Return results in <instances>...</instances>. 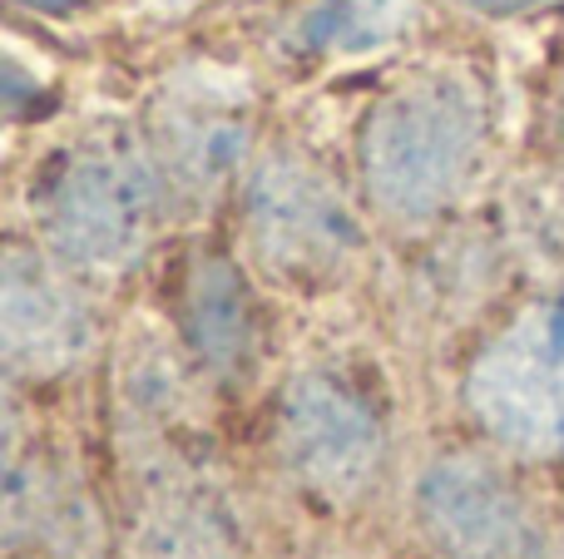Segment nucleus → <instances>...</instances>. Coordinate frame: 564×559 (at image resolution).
<instances>
[{
  "label": "nucleus",
  "instance_id": "obj_9",
  "mask_svg": "<svg viewBox=\"0 0 564 559\" xmlns=\"http://www.w3.org/2000/svg\"><path fill=\"white\" fill-rule=\"evenodd\" d=\"M178 337L208 376L243 382L263 357V307L243 257L204 248L178 283Z\"/></svg>",
  "mask_w": 564,
  "mask_h": 559
},
{
  "label": "nucleus",
  "instance_id": "obj_11",
  "mask_svg": "<svg viewBox=\"0 0 564 559\" xmlns=\"http://www.w3.org/2000/svg\"><path fill=\"white\" fill-rule=\"evenodd\" d=\"M218 505L204 491H164L139 515L134 550L139 559H234Z\"/></svg>",
  "mask_w": 564,
  "mask_h": 559
},
{
  "label": "nucleus",
  "instance_id": "obj_7",
  "mask_svg": "<svg viewBox=\"0 0 564 559\" xmlns=\"http://www.w3.org/2000/svg\"><path fill=\"white\" fill-rule=\"evenodd\" d=\"M99 347V317L85 277L40 243L10 238L0 257V352L10 376L55 382Z\"/></svg>",
  "mask_w": 564,
  "mask_h": 559
},
{
  "label": "nucleus",
  "instance_id": "obj_5",
  "mask_svg": "<svg viewBox=\"0 0 564 559\" xmlns=\"http://www.w3.org/2000/svg\"><path fill=\"white\" fill-rule=\"evenodd\" d=\"M278 456L312 501H367L391 456L387 406L347 366H302L278 396Z\"/></svg>",
  "mask_w": 564,
  "mask_h": 559
},
{
  "label": "nucleus",
  "instance_id": "obj_4",
  "mask_svg": "<svg viewBox=\"0 0 564 559\" xmlns=\"http://www.w3.org/2000/svg\"><path fill=\"white\" fill-rule=\"evenodd\" d=\"M460 412L516 465L564 461V297L520 303L460 372Z\"/></svg>",
  "mask_w": 564,
  "mask_h": 559
},
{
  "label": "nucleus",
  "instance_id": "obj_3",
  "mask_svg": "<svg viewBox=\"0 0 564 559\" xmlns=\"http://www.w3.org/2000/svg\"><path fill=\"white\" fill-rule=\"evenodd\" d=\"M367 204L312 149H258L238 184V238L248 267L288 293H327L367 253Z\"/></svg>",
  "mask_w": 564,
  "mask_h": 559
},
{
  "label": "nucleus",
  "instance_id": "obj_2",
  "mask_svg": "<svg viewBox=\"0 0 564 559\" xmlns=\"http://www.w3.org/2000/svg\"><path fill=\"white\" fill-rule=\"evenodd\" d=\"M30 213L50 257L85 283H115L149 257L174 194L134 119H95L40 164Z\"/></svg>",
  "mask_w": 564,
  "mask_h": 559
},
{
  "label": "nucleus",
  "instance_id": "obj_13",
  "mask_svg": "<svg viewBox=\"0 0 564 559\" xmlns=\"http://www.w3.org/2000/svg\"><path fill=\"white\" fill-rule=\"evenodd\" d=\"M15 6H30V10H45V15H59V10H75L79 0H15Z\"/></svg>",
  "mask_w": 564,
  "mask_h": 559
},
{
  "label": "nucleus",
  "instance_id": "obj_6",
  "mask_svg": "<svg viewBox=\"0 0 564 559\" xmlns=\"http://www.w3.org/2000/svg\"><path fill=\"white\" fill-rule=\"evenodd\" d=\"M159 174L174 208H208L224 194H238L248 164L258 158V109L243 79L224 69H178L149 95L144 119Z\"/></svg>",
  "mask_w": 564,
  "mask_h": 559
},
{
  "label": "nucleus",
  "instance_id": "obj_1",
  "mask_svg": "<svg viewBox=\"0 0 564 559\" xmlns=\"http://www.w3.org/2000/svg\"><path fill=\"white\" fill-rule=\"evenodd\" d=\"M496 149V89L470 59H421L371 95L351 129V184L391 233L441 228Z\"/></svg>",
  "mask_w": 564,
  "mask_h": 559
},
{
  "label": "nucleus",
  "instance_id": "obj_12",
  "mask_svg": "<svg viewBox=\"0 0 564 559\" xmlns=\"http://www.w3.org/2000/svg\"><path fill=\"white\" fill-rule=\"evenodd\" d=\"M456 6L480 20H540L564 10V0H456Z\"/></svg>",
  "mask_w": 564,
  "mask_h": 559
},
{
  "label": "nucleus",
  "instance_id": "obj_10",
  "mask_svg": "<svg viewBox=\"0 0 564 559\" xmlns=\"http://www.w3.org/2000/svg\"><path fill=\"white\" fill-rule=\"evenodd\" d=\"M411 20H416V0H312L292 15L282 45L302 65L361 59L401 40Z\"/></svg>",
  "mask_w": 564,
  "mask_h": 559
},
{
  "label": "nucleus",
  "instance_id": "obj_8",
  "mask_svg": "<svg viewBox=\"0 0 564 559\" xmlns=\"http://www.w3.org/2000/svg\"><path fill=\"white\" fill-rule=\"evenodd\" d=\"M510 456L446 451L416 485V520L446 559H520L535 540L530 501L516 485Z\"/></svg>",
  "mask_w": 564,
  "mask_h": 559
},
{
  "label": "nucleus",
  "instance_id": "obj_14",
  "mask_svg": "<svg viewBox=\"0 0 564 559\" xmlns=\"http://www.w3.org/2000/svg\"><path fill=\"white\" fill-rule=\"evenodd\" d=\"M555 134L564 144V65H560V79H555Z\"/></svg>",
  "mask_w": 564,
  "mask_h": 559
}]
</instances>
